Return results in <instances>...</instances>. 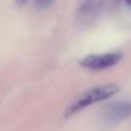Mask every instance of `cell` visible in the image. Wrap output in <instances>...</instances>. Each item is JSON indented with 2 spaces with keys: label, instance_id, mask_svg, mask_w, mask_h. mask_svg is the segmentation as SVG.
Instances as JSON below:
<instances>
[{
  "label": "cell",
  "instance_id": "cell-1",
  "mask_svg": "<svg viewBox=\"0 0 131 131\" xmlns=\"http://www.w3.org/2000/svg\"><path fill=\"white\" fill-rule=\"evenodd\" d=\"M117 92H118V87L116 84H106V85H99L93 89H89L87 92H84L74 103H71L69 106V108L66 111V117H70V116L78 113L79 111L87 108L88 106H90L93 103L102 102V101L111 98Z\"/></svg>",
  "mask_w": 131,
  "mask_h": 131
},
{
  "label": "cell",
  "instance_id": "cell-2",
  "mask_svg": "<svg viewBox=\"0 0 131 131\" xmlns=\"http://www.w3.org/2000/svg\"><path fill=\"white\" fill-rule=\"evenodd\" d=\"M121 59H122V53H120V52L89 55L80 61V65L89 70H102V69L115 66L116 64H118L121 61Z\"/></svg>",
  "mask_w": 131,
  "mask_h": 131
},
{
  "label": "cell",
  "instance_id": "cell-3",
  "mask_svg": "<svg viewBox=\"0 0 131 131\" xmlns=\"http://www.w3.org/2000/svg\"><path fill=\"white\" fill-rule=\"evenodd\" d=\"M131 116V102H115L104 111V118L108 122H120Z\"/></svg>",
  "mask_w": 131,
  "mask_h": 131
},
{
  "label": "cell",
  "instance_id": "cell-4",
  "mask_svg": "<svg viewBox=\"0 0 131 131\" xmlns=\"http://www.w3.org/2000/svg\"><path fill=\"white\" fill-rule=\"evenodd\" d=\"M116 0H85L82 4V12L80 15L84 18L92 17L93 14H98L102 9H106L111 4H113Z\"/></svg>",
  "mask_w": 131,
  "mask_h": 131
},
{
  "label": "cell",
  "instance_id": "cell-5",
  "mask_svg": "<svg viewBox=\"0 0 131 131\" xmlns=\"http://www.w3.org/2000/svg\"><path fill=\"white\" fill-rule=\"evenodd\" d=\"M52 0H35V5L38 8V9H45L46 6H48L51 4Z\"/></svg>",
  "mask_w": 131,
  "mask_h": 131
},
{
  "label": "cell",
  "instance_id": "cell-6",
  "mask_svg": "<svg viewBox=\"0 0 131 131\" xmlns=\"http://www.w3.org/2000/svg\"><path fill=\"white\" fill-rule=\"evenodd\" d=\"M15 1H17V4H18V5H23L27 0H15Z\"/></svg>",
  "mask_w": 131,
  "mask_h": 131
},
{
  "label": "cell",
  "instance_id": "cell-7",
  "mask_svg": "<svg viewBox=\"0 0 131 131\" xmlns=\"http://www.w3.org/2000/svg\"><path fill=\"white\" fill-rule=\"evenodd\" d=\"M124 3H125L129 8H131V0H124Z\"/></svg>",
  "mask_w": 131,
  "mask_h": 131
}]
</instances>
